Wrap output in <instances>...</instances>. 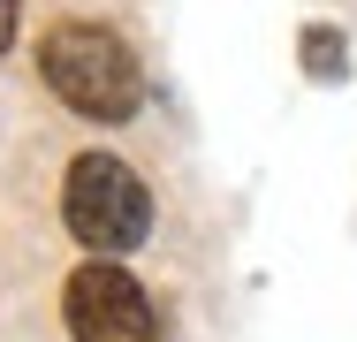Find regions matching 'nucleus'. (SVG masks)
Segmentation results:
<instances>
[{"mask_svg":"<svg viewBox=\"0 0 357 342\" xmlns=\"http://www.w3.org/2000/svg\"><path fill=\"white\" fill-rule=\"evenodd\" d=\"M8 38H15V0H0V54H8Z\"/></svg>","mask_w":357,"mask_h":342,"instance_id":"nucleus-5","label":"nucleus"},{"mask_svg":"<svg viewBox=\"0 0 357 342\" xmlns=\"http://www.w3.org/2000/svg\"><path fill=\"white\" fill-rule=\"evenodd\" d=\"M61 221L84 251L99 259H122L152 236V191L137 183V168H122L114 152H84L69 168V191H61Z\"/></svg>","mask_w":357,"mask_h":342,"instance_id":"nucleus-2","label":"nucleus"},{"mask_svg":"<svg viewBox=\"0 0 357 342\" xmlns=\"http://www.w3.org/2000/svg\"><path fill=\"white\" fill-rule=\"evenodd\" d=\"M296 54H304V68H312V76H319V84H342V31H335V23H312V31H304V38H296Z\"/></svg>","mask_w":357,"mask_h":342,"instance_id":"nucleus-4","label":"nucleus"},{"mask_svg":"<svg viewBox=\"0 0 357 342\" xmlns=\"http://www.w3.org/2000/svg\"><path fill=\"white\" fill-rule=\"evenodd\" d=\"M69 335L76 342H160V312L114 259H91L69 274Z\"/></svg>","mask_w":357,"mask_h":342,"instance_id":"nucleus-3","label":"nucleus"},{"mask_svg":"<svg viewBox=\"0 0 357 342\" xmlns=\"http://www.w3.org/2000/svg\"><path fill=\"white\" fill-rule=\"evenodd\" d=\"M38 68H46L54 99L69 114H84V122H130L144 107V68L107 23H61V31H46Z\"/></svg>","mask_w":357,"mask_h":342,"instance_id":"nucleus-1","label":"nucleus"}]
</instances>
